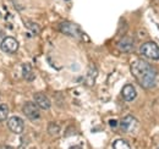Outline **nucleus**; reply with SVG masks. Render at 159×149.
Segmentation results:
<instances>
[{"mask_svg": "<svg viewBox=\"0 0 159 149\" xmlns=\"http://www.w3.org/2000/svg\"><path fill=\"white\" fill-rule=\"evenodd\" d=\"M118 48L124 53H130L134 50V40L130 37H124L119 43H118Z\"/></svg>", "mask_w": 159, "mask_h": 149, "instance_id": "nucleus-10", "label": "nucleus"}, {"mask_svg": "<svg viewBox=\"0 0 159 149\" xmlns=\"http://www.w3.org/2000/svg\"><path fill=\"white\" fill-rule=\"evenodd\" d=\"M137 125H139L137 120L134 116H131V115L126 116L120 122V127H121V130L124 131V132H132V131L137 127Z\"/></svg>", "mask_w": 159, "mask_h": 149, "instance_id": "nucleus-7", "label": "nucleus"}, {"mask_svg": "<svg viewBox=\"0 0 159 149\" xmlns=\"http://www.w3.org/2000/svg\"><path fill=\"white\" fill-rule=\"evenodd\" d=\"M7 127H9V130L11 131L12 133L20 134L25 130V122L19 116H11L7 120Z\"/></svg>", "mask_w": 159, "mask_h": 149, "instance_id": "nucleus-5", "label": "nucleus"}, {"mask_svg": "<svg viewBox=\"0 0 159 149\" xmlns=\"http://www.w3.org/2000/svg\"><path fill=\"white\" fill-rule=\"evenodd\" d=\"M33 99H34V103L36 105L42 109V110H49L50 106H52V103L49 100V98L43 93H36L33 95Z\"/></svg>", "mask_w": 159, "mask_h": 149, "instance_id": "nucleus-8", "label": "nucleus"}, {"mask_svg": "<svg viewBox=\"0 0 159 149\" xmlns=\"http://www.w3.org/2000/svg\"><path fill=\"white\" fill-rule=\"evenodd\" d=\"M9 116V106L6 104H0V122L5 121Z\"/></svg>", "mask_w": 159, "mask_h": 149, "instance_id": "nucleus-12", "label": "nucleus"}, {"mask_svg": "<svg viewBox=\"0 0 159 149\" xmlns=\"http://www.w3.org/2000/svg\"><path fill=\"white\" fill-rule=\"evenodd\" d=\"M0 48H1L2 52L7 53V54H14L19 49V42L14 37H6L2 39V42L0 44Z\"/></svg>", "mask_w": 159, "mask_h": 149, "instance_id": "nucleus-4", "label": "nucleus"}, {"mask_svg": "<svg viewBox=\"0 0 159 149\" xmlns=\"http://www.w3.org/2000/svg\"><path fill=\"white\" fill-rule=\"evenodd\" d=\"M22 112L25 114V116L31 120V121H37L40 119V112L39 108L36 105V103H32V102H27L23 104L22 106Z\"/></svg>", "mask_w": 159, "mask_h": 149, "instance_id": "nucleus-3", "label": "nucleus"}, {"mask_svg": "<svg viewBox=\"0 0 159 149\" xmlns=\"http://www.w3.org/2000/svg\"><path fill=\"white\" fill-rule=\"evenodd\" d=\"M26 25H28V26H31V31L32 32H34L36 34L39 32V26H37V25H34V23H31V22H26Z\"/></svg>", "mask_w": 159, "mask_h": 149, "instance_id": "nucleus-13", "label": "nucleus"}, {"mask_svg": "<svg viewBox=\"0 0 159 149\" xmlns=\"http://www.w3.org/2000/svg\"><path fill=\"white\" fill-rule=\"evenodd\" d=\"M131 72L143 88H152L156 83V71L144 60H136L131 65Z\"/></svg>", "mask_w": 159, "mask_h": 149, "instance_id": "nucleus-1", "label": "nucleus"}, {"mask_svg": "<svg viewBox=\"0 0 159 149\" xmlns=\"http://www.w3.org/2000/svg\"><path fill=\"white\" fill-rule=\"evenodd\" d=\"M113 148L115 149H130V144L129 142H126L125 139H116L114 143H113Z\"/></svg>", "mask_w": 159, "mask_h": 149, "instance_id": "nucleus-11", "label": "nucleus"}, {"mask_svg": "<svg viewBox=\"0 0 159 149\" xmlns=\"http://www.w3.org/2000/svg\"><path fill=\"white\" fill-rule=\"evenodd\" d=\"M60 31L70 37H80L81 34V31H80V27L75 23H71V22H62L60 25Z\"/></svg>", "mask_w": 159, "mask_h": 149, "instance_id": "nucleus-6", "label": "nucleus"}, {"mask_svg": "<svg viewBox=\"0 0 159 149\" xmlns=\"http://www.w3.org/2000/svg\"><path fill=\"white\" fill-rule=\"evenodd\" d=\"M139 53L151 60H159V47L154 42H146L141 45Z\"/></svg>", "mask_w": 159, "mask_h": 149, "instance_id": "nucleus-2", "label": "nucleus"}, {"mask_svg": "<svg viewBox=\"0 0 159 149\" xmlns=\"http://www.w3.org/2000/svg\"><path fill=\"white\" fill-rule=\"evenodd\" d=\"M121 95H122L124 100L134 102L136 99V97H137V92H136V89H135V87L132 84H126V86H124V88L121 91Z\"/></svg>", "mask_w": 159, "mask_h": 149, "instance_id": "nucleus-9", "label": "nucleus"}]
</instances>
